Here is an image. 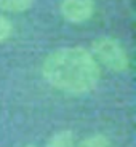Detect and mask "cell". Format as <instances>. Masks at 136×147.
<instances>
[{"instance_id":"1","label":"cell","mask_w":136,"mask_h":147,"mask_svg":"<svg viewBox=\"0 0 136 147\" xmlns=\"http://www.w3.org/2000/svg\"><path fill=\"white\" fill-rule=\"evenodd\" d=\"M43 78L67 94H87L96 88L101 70L95 56L82 47L59 48L48 55L42 66Z\"/></svg>"},{"instance_id":"2","label":"cell","mask_w":136,"mask_h":147,"mask_svg":"<svg viewBox=\"0 0 136 147\" xmlns=\"http://www.w3.org/2000/svg\"><path fill=\"white\" fill-rule=\"evenodd\" d=\"M93 56L96 61L114 70V72H125L130 67V56L123 45L115 38L103 37L93 43Z\"/></svg>"},{"instance_id":"3","label":"cell","mask_w":136,"mask_h":147,"mask_svg":"<svg viewBox=\"0 0 136 147\" xmlns=\"http://www.w3.org/2000/svg\"><path fill=\"white\" fill-rule=\"evenodd\" d=\"M61 15L72 24L87 22L95 15V0H63Z\"/></svg>"},{"instance_id":"4","label":"cell","mask_w":136,"mask_h":147,"mask_svg":"<svg viewBox=\"0 0 136 147\" xmlns=\"http://www.w3.org/2000/svg\"><path fill=\"white\" fill-rule=\"evenodd\" d=\"M34 0H0V10L8 13H21L32 7Z\"/></svg>"},{"instance_id":"5","label":"cell","mask_w":136,"mask_h":147,"mask_svg":"<svg viewBox=\"0 0 136 147\" xmlns=\"http://www.w3.org/2000/svg\"><path fill=\"white\" fill-rule=\"evenodd\" d=\"M47 147H74V136L69 129L58 131L50 138L47 142Z\"/></svg>"},{"instance_id":"6","label":"cell","mask_w":136,"mask_h":147,"mask_svg":"<svg viewBox=\"0 0 136 147\" xmlns=\"http://www.w3.org/2000/svg\"><path fill=\"white\" fill-rule=\"evenodd\" d=\"M77 147H112V142L104 134H93V136L80 141Z\"/></svg>"},{"instance_id":"7","label":"cell","mask_w":136,"mask_h":147,"mask_svg":"<svg viewBox=\"0 0 136 147\" xmlns=\"http://www.w3.org/2000/svg\"><path fill=\"white\" fill-rule=\"evenodd\" d=\"M13 34V26L8 21V18H5L3 15H0V43L5 40H8Z\"/></svg>"},{"instance_id":"8","label":"cell","mask_w":136,"mask_h":147,"mask_svg":"<svg viewBox=\"0 0 136 147\" xmlns=\"http://www.w3.org/2000/svg\"><path fill=\"white\" fill-rule=\"evenodd\" d=\"M26 147H35V146H26Z\"/></svg>"}]
</instances>
